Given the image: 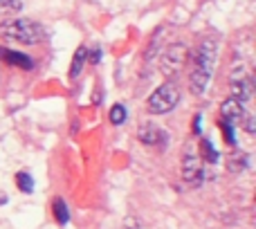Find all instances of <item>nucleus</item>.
<instances>
[{"label":"nucleus","instance_id":"obj_1","mask_svg":"<svg viewBox=\"0 0 256 229\" xmlns=\"http://www.w3.org/2000/svg\"><path fill=\"white\" fill-rule=\"evenodd\" d=\"M218 58V43L214 38H202L191 56V72H189V90L194 97H202L209 88V81L214 76Z\"/></svg>","mask_w":256,"mask_h":229},{"label":"nucleus","instance_id":"obj_2","mask_svg":"<svg viewBox=\"0 0 256 229\" xmlns=\"http://www.w3.org/2000/svg\"><path fill=\"white\" fill-rule=\"evenodd\" d=\"M0 36L12 43L22 45H38L43 40V27L38 22L30 20V18H4L0 22Z\"/></svg>","mask_w":256,"mask_h":229},{"label":"nucleus","instance_id":"obj_3","mask_svg":"<svg viewBox=\"0 0 256 229\" xmlns=\"http://www.w3.org/2000/svg\"><path fill=\"white\" fill-rule=\"evenodd\" d=\"M178 102H180V88L173 81H166V84H162L160 88H155L150 92L146 108H148L150 114H166L178 106Z\"/></svg>","mask_w":256,"mask_h":229},{"label":"nucleus","instance_id":"obj_4","mask_svg":"<svg viewBox=\"0 0 256 229\" xmlns=\"http://www.w3.org/2000/svg\"><path fill=\"white\" fill-rule=\"evenodd\" d=\"M184 58H186V45L176 40V43H171L164 50L162 58H160V72H162L166 79H173V76L182 70Z\"/></svg>","mask_w":256,"mask_h":229},{"label":"nucleus","instance_id":"obj_5","mask_svg":"<svg viewBox=\"0 0 256 229\" xmlns=\"http://www.w3.org/2000/svg\"><path fill=\"white\" fill-rule=\"evenodd\" d=\"M182 176H184V182H189L191 186H200L204 180V168L202 162H200L198 153L194 148H186L184 158H182Z\"/></svg>","mask_w":256,"mask_h":229},{"label":"nucleus","instance_id":"obj_6","mask_svg":"<svg viewBox=\"0 0 256 229\" xmlns=\"http://www.w3.org/2000/svg\"><path fill=\"white\" fill-rule=\"evenodd\" d=\"M137 140L146 146H164L168 142V135L158 128L153 122H142L140 128H137Z\"/></svg>","mask_w":256,"mask_h":229},{"label":"nucleus","instance_id":"obj_7","mask_svg":"<svg viewBox=\"0 0 256 229\" xmlns=\"http://www.w3.org/2000/svg\"><path fill=\"white\" fill-rule=\"evenodd\" d=\"M248 114L245 110V106L240 102H236V99H225V102L220 104V119L227 124H232V126H236V124L243 122V117Z\"/></svg>","mask_w":256,"mask_h":229},{"label":"nucleus","instance_id":"obj_8","mask_svg":"<svg viewBox=\"0 0 256 229\" xmlns=\"http://www.w3.org/2000/svg\"><path fill=\"white\" fill-rule=\"evenodd\" d=\"M252 92H254V88H252V79L250 76L240 74L232 79V99H236V102H240L245 106L252 99Z\"/></svg>","mask_w":256,"mask_h":229},{"label":"nucleus","instance_id":"obj_9","mask_svg":"<svg viewBox=\"0 0 256 229\" xmlns=\"http://www.w3.org/2000/svg\"><path fill=\"white\" fill-rule=\"evenodd\" d=\"M0 58L7 61L9 66H16V68H22V70H32L34 68V61H32L27 54L22 52H14V50H4L0 48Z\"/></svg>","mask_w":256,"mask_h":229},{"label":"nucleus","instance_id":"obj_10","mask_svg":"<svg viewBox=\"0 0 256 229\" xmlns=\"http://www.w3.org/2000/svg\"><path fill=\"white\" fill-rule=\"evenodd\" d=\"M88 61V50L81 45L79 50H76V54L72 56V66H70V79H76V76L81 74V70H84V63Z\"/></svg>","mask_w":256,"mask_h":229},{"label":"nucleus","instance_id":"obj_11","mask_svg":"<svg viewBox=\"0 0 256 229\" xmlns=\"http://www.w3.org/2000/svg\"><path fill=\"white\" fill-rule=\"evenodd\" d=\"M52 214H54V218H56L58 225H68V220H70V212H68V204H66V200H61V198H56V200L52 202Z\"/></svg>","mask_w":256,"mask_h":229},{"label":"nucleus","instance_id":"obj_12","mask_svg":"<svg viewBox=\"0 0 256 229\" xmlns=\"http://www.w3.org/2000/svg\"><path fill=\"white\" fill-rule=\"evenodd\" d=\"M200 160H204V162L209 164H216L218 162V150L214 148V144L209 140H202L200 142V153H198Z\"/></svg>","mask_w":256,"mask_h":229},{"label":"nucleus","instance_id":"obj_13","mask_svg":"<svg viewBox=\"0 0 256 229\" xmlns=\"http://www.w3.org/2000/svg\"><path fill=\"white\" fill-rule=\"evenodd\" d=\"M22 12V0H0V16L12 18Z\"/></svg>","mask_w":256,"mask_h":229},{"label":"nucleus","instance_id":"obj_14","mask_svg":"<svg viewBox=\"0 0 256 229\" xmlns=\"http://www.w3.org/2000/svg\"><path fill=\"white\" fill-rule=\"evenodd\" d=\"M16 184L20 191H25V194H32L34 191V180H32V176L27 171H20L16 176Z\"/></svg>","mask_w":256,"mask_h":229},{"label":"nucleus","instance_id":"obj_15","mask_svg":"<svg viewBox=\"0 0 256 229\" xmlns=\"http://www.w3.org/2000/svg\"><path fill=\"white\" fill-rule=\"evenodd\" d=\"M126 122V108L122 106V104H115V106L110 108V124H115V126H120V124Z\"/></svg>","mask_w":256,"mask_h":229},{"label":"nucleus","instance_id":"obj_16","mask_svg":"<svg viewBox=\"0 0 256 229\" xmlns=\"http://www.w3.org/2000/svg\"><path fill=\"white\" fill-rule=\"evenodd\" d=\"M227 166H230V171H234V173L248 168V155L240 153V158H238V155H234V158L230 160V164H227Z\"/></svg>","mask_w":256,"mask_h":229},{"label":"nucleus","instance_id":"obj_17","mask_svg":"<svg viewBox=\"0 0 256 229\" xmlns=\"http://www.w3.org/2000/svg\"><path fill=\"white\" fill-rule=\"evenodd\" d=\"M220 124V130H222V137H225V142L230 146H234V142H236V137H234V126H232V124H227V122H218Z\"/></svg>","mask_w":256,"mask_h":229},{"label":"nucleus","instance_id":"obj_18","mask_svg":"<svg viewBox=\"0 0 256 229\" xmlns=\"http://www.w3.org/2000/svg\"><path fill=\"white\" fill-rule=\"evenodd\" d=\"M200 124H202V114L194 117V135H200Z\"/></svg>","mask_w":256,"mask_h":229},{"label":"nucleus","instance_id":"obj_19","mask_svg":"<svg viewBox=\"0 0 256 229\" xmlns=\"http://www.w3.org/2000/svg\"><path fill=\"white\" fill-rule=\"evenodd\" d=\"M88 58H90V63H99V58H102V50H99V48H97V50H94V52H92V54H90V56H88Z\"/></svg>","mask_w":256,"mask_h":229},{"label":"nucleus","instance_id":"obj_20","mask_svg":"<svg viewBox=\"0 0 256 229\" xmlns=\"http://www.w3.org/2000/svg\"><path fill=\"white\" fill-rule=\"evenodd\" d=\"M124 229H140V225H137V220H135V218H130V220H126Z\"/></svg>","mask_w":256,"mask_h":229}]
</instances>
